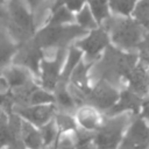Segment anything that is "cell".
<instances>
[{
  "label": "cell",
  "instance_id": "23",
  "mask_svg": "<svg viewBox=\"0 0 149 149\" xmlns=\"http://www.w3.org/2000/svg\"><path fill=\"white\" fill-rule=\"evenodd\" d=\"M15 52L16 45L8 40L6 34L0 31V71L6 68Z\"/></svg>",
  "mask_w": 149,
  "mask_h": 149
},
{
  "label": "cell",
  "instance_id": "5",
  "mask_svg": "<svg viewBox=\"0 0 149 149\" xmlns=\"http://www.w3.org/2000/svg\"><path fill=\"white\" fill-rule=\"evenodd\" d=\"M7 16L8 22L12 24V30L17 37L24 38L26 41L29 40L34 34L35 24L33 15L22 0H9Z\"/></svg>",
  "mask_w": 149,
  "mask_h": 149
},
{
  "label": "cell",
  "instance_id": "28",
  "mask_svg": "<svg viewBox=\"0 0 149 149\" xmlns=\"http://www.w3.org/2000/svg\"><path fill=\"white\" fill-rule=\"evenodd\" d=\"M54 121L59 130V133L76 130V119L65 112H56L54 116Z\"/></svg>",
  "mask_w": 149,
  "mask_h": 149
},
{
  "label": "cell",
  "instance_id": "18",
  "mask_svg": "<svg viewBox=\"0 0 149 149\" xmlns=\"http://www.w3.org/2000/svg\"><path fill=\"white\" fill-rule=\"evenodd\" d=\"M83 55H84L83 51L80 49H78L76 45L71 47L69 49V51H66L65 61H64L62 73H61V81L62 83L66 84V81L70 79V76L73 72V70L76 69V66L81 62Z\"/></svg>",
  "mask_w": 149,
  "mask_h": 149
},
{
  "label": "cell",
  "instance_id": "13",
  "mask_svg": "<svg viewBox=\"0 0 149 149\" xmlns=\"http://www.w3.org/2000/svg\"><path fill=\"white\" fill-rule=\"evenodd\" d=\"M142 99H143L142 97L137 95L129 88L125 87L120 91L118 101L105 114L107 116H114V115H119L122 113H130L134 116H137L139 112H140V106H141Z\"/></svg>",
  "mask_w": 149,
  "mask_h": 149
},
{
  "label": "cell",
  "instance_id": "4",
  "mask_svg": "<svg viewBox=\"0 0 149 149\" xmlns=\"http://www.w3.org/2000/svg\"><path fill=\"white\" fill-rule=\"evenodd\" d=\"M86 30L80 28L77 24H69V26H48L37 31L34 36L35 43L41 48H52L56 47L57 49L65 48L74 38L84 35Z\"/></svg>",
  "mask_w": 149,
  "mask_h": 149
},
{
  "label": "cell",
  "instance_id": "12",
  "mask_svg": "<svg viewBox=\"0 0 149 149\" xmlns=\"http://www.w3.org/2000/svg\"><path fill=\"white\" fill-rule=\"evenodd\" d=\"M126 87L136 93L137 95L144 98L149 95V65L148 63L141 61L133 68V70L126 77Z\"/></svg>",
  "mask_w": 149,
  "mask_h": 149
},
{
  "label": "cell",
  "instance_id": "30",
  "mask_svg": "<svg viewBox=\"0 0 149 149\" xmlns=\"http://www.w3.org/2000/svg\"><path fill=\"white\" fill-rule=\"evenodd\" d=\"M59 6H65L72 13H74V12L78 13L85 6V0H55L51 9L59 7Z\"/></svg>",
  "mask_w": 149,
  "mask_h": 149
},
{
  "label": "cell",
  "instance_id": "1",
  "mask_svg": "<svg viewBox=\"0 0 149 149\" xmlns=\"http://www.w3.org/2000/svg\"><path fill=\"white\" fill-rule=\"evenodd\" d=\"M105 30L108 33L111 42L122 51L136 52L140 43L147 34L140 23L132 16H109L105 22Z\"/></svg>",
  "mask_w": 149,
  "mask_h": 149
},
{
  "label": "cell",
  "instance_id": "33",
  "mask_svg": "<svg viewBox=\"0 0 149 149\" xmlns=\"http://www.w3.org/2000/svg\"><path fill=\"white\" fill-rule=\"evenodd\" d=\"M42 1H43V0H26L27 5H29V7H30L31 9L37 8V7L41 5V2H42Z\"/></svg>",
  "mask_w": 149,
  "mask_h": 149
},
{
  "label": "cell",
  "instance_id": "36",
  "mask_svg": "<svg viewBox=\"0 0 149 149\" xmlns=\"http://www.w3.org/2000/svg\"><path fill=\"white\" fill-rule=\"evenodd\" d=\"M148 149H149V148H148Z\"/></svg>",
  "mask_w": 149,
  "mask_h": 149
},
{
  "label": "cell",
  "instance_id": "20",
  "mask_svg": "<svg viewBox=\"0 0 149 149\" xmlns=\"http://www.w3.org/2000/svg\"><path fill=\"white\" fill-rule=\"evenodd\" d=\"M76 21L74 14L65 6H59L51 9L48 26H69Z\"/></svg>",
  "mask_w": 149,
  "mask_h": 149
},
{
  "label": "cell",
  "instance_id": "9",
  "mask_svg": "<svg viewBox=\"0 0 149 149\" xmlns=\"http://www.w3.org/2000/svg\"><path fill=\"white\" fill-rule=\"evenodd\" d=\"M111 40L108 36V33L102 27H98L93 30H90L87 35L78 41L74 45L83 51V54L86 55L87 59L91 62L94 61L101 52L106 50V48L109 45Z\"/></svg>",
  "mask_w": 149,
  "mask_h": 149
},
{
  "label": "cell",
  "instance_id": "25",
  "mask_svg": "<svg viewBox=\"0 0 149 149\" xmlns=\"http://www.w3.org/2000/svg\"><path fill=\"white\" fill-rule=\"evenodd\" d=\"M76 22H77V26H79L84 30H93L98 28V22L95 21L93 14L91 13L90 8L86 5L77 13Z\"/></svg>",
  "mask_w": 149,
  "mask_h": 149
},
{
  "label": "cell",
  "instance_id": "22",
  "mask_svg": "<svg viewBox=\"0 0 149 149\" xmlns=\"http://www.w3.org/2000/svg\"><path fill=\"white\" fill-rule=\"evenodd\" d=\"M137 0H108L109 10L116 16H132Z\"/></svg>",
  "mask_w": 149,
  "mask_h": 149
},
{
  "label": "cell",
  "instance_id": "2",
  "mask_svg": "<svg viewBox=\"0 0 149 149\" xmlns=\"http://www.w3.org/2000/svg\"><path fill=\"white\" fill-rule=\"evenodd\" d=\"M137 62L139 55L136 52L122 51L108 45L97 68L101 74V79L116 86L121 80H126V77Z\"/></svg>",
  "mask_w": 149,
  "mask_h": 149
},
{
  "label": "cell",
  "instance_id": "3",
  "mask_svg": "<svg viewBox=\"0 0 149 149\" xmlns=\"http://www.w3.org/2000/svg\"><path fill=\"white\" fill-rule=\"evenodd\" d=\"M133 114L122 113L114 116H107L97 132H94L95 148L102 149H118L123 135L133 119Z\"/></svg>",
  "mask_w": 149,
  "mask_h": 149
},
{
  "label": "cell",
  "instance_id": "7",
  "mask_svg": "<svg viewBox=\"0 0 149 149\" xmlns=\"http://www.w3.org/2000/svg\"><path fill=\"white\" fill-rule=\"evenodd\" d=\"M65 48H61L57 50L52 59H42L40 66L42 88L49 92L55 90L57 84L61 81V73L65 61Z\"/></svg>",
  "mask_w": 149,
  "mask_h": 149
},
{
  "label": "cell",
  "instance_id": "8",
  "mask_svg": "<svg viewBox=\"0 0 149 149\" xmlns=\"http://www.w3.org/2000/svg\"><path fill=\"white\" fill-rule=\"evenodd\" d=\"M149 148V125L141 118L133 116L123 139L118 149H148Z\"/></svg>",
  "mask_w": 149,
  "mask_h": 149
},
{
  "label": "cell",
  "instance_id": "27",
  "mask_svg": "<svg viewBox=\"0 0 149 149\" xmlns=\"http://www.w3.org/2000/svg\"><path fill=\"white\" fill-rule=\"evenodd\" d=\"M54 104V94L42 87H36L33 93L29 95L27 105L36 106V105H47Z\"/></svg>",
  "mask_w": 149,
  "mask_h": 149
},
{
  "label": "cell",
  "instance_id": "29",
  "mask_svg": "<svg viewBox=\"0 0 149 149\" xmlns=\"http://www.w3.org/2000/svg\"><path fill=\"white\" fill-rule=\"evenodd\" d=\"M94 133L86 130L76 132L74 136V149H95V144L93 141Z\"/></svg>",
  "mask_w": 149,
  "mask_h": 149
},
{
  "label": "cell",
  "instance_id": "14",
  "mask_svg": "<svg viewBox=\"0 0 149 149\" xmlns=\"http://www.w3.org/2000/svg\"><path fill=\"white\" fill-rule=\"evenodd\" d=\"M74 119L77 120L78 125L83 128V130L91 132V133L97 132L104 122L101 112H99L98 109L88 105L81 106L77 112Z\"/></svg>",
  "mask_w": 149,
  "mask_h": 149
},
{
  "label": "cell",
  "instance_id": "21",
  "mask_svg": "<svg viewBox=\"0 0 149 149\" xmlns=\"http://www.w3.org/2000/svg\"><path fill=\"white\" fill-rule=\"evenodd\" d=\"M85 1L87 2V7L90 8L98 24L104 23L111 16L108 0H85Z\"/></svg>",
  "mask_w": 149,
  "mask_h": 149
},
{
  "label": "cell",
  "instance_id": "6",
  "mask_svg": "<svg viewBox=\"0 0 149 149\" xmlns=\"http://www.w3.org/2000/svg\"><path fill=\"white\" fill-rule=\"evenodd\" d=\"M120 91L111 83L100 79L94 87H91L85 94V102L88 106L94 107L99 112L106 113L109 111L119 99Z\"/></svg>",
  "mask_w": 149,
  "mask_h": 149
},
{
  "label": "cell",
  "instance_id": "11",
  "mask_svg": "<svg viewBox=\"0 0 149 149\" xmlns=\"http://www.w3.org/2000/svg\"><path fill=\"white\" fill-rule=\"evenodd\" d=\"M42 59H43L42 49L35 43L33 38H29L24 41L19 48L15 63L16 65H20L29 70L30 72L38 73Z\"/></svg>",
  "mask_w": 149,
  "mask_h": 149
},
{
  "label": "cell",
  "instance_id": "17",
  "mask_svg": "<svg viewBox=\"0 0 149 149\" xmlns=\"http://www.w3.org/2000/svg\"><path fill=\"white\" fill-rule=\"evenodd\" d=\"M21 141L26 146L27 149H42L43 141L40 133V128L35 127L34 125L22 120L21 123Z\"/></svg>",
  "mask_w": 149,
  "mask_h": 149
},
{
  "label": "cell",
  "instance_id": "16",
  "mask_svg": "<svg viewBox=\"0 0 149 149\" xmlns=\"http://www.w3.org/2000/svg\"><path fill=\"white\" fill-rule=\"evenodd\" d=\"M52 94H54V104L56 107L61 109L59 112L70 113L74 111V108L78 106L65 83L59 81L55 87Z\"/></svg>",
  "mask_w": 149,
  "mask_h": 149
},
{
  "label": "cell",
  "instance_id": "26",
  "mask_svg": "<svg viewBox=\"0 0 149 149\" xmlns=\"http://www.w3.org/2000/svg\"><path fill=\"white\" fill-rule=\"evenodd\" d=\"M40 133L42 136V141H43V147H50L51 144H54L57 140H58V128L52 120H50L49 122H47L45 125H43L42 127H40Z\"/></svg>",
  "mask_w": 149,
  "mask_h": 149
},
{
  "label": "cell",
  "instance_id": "35",
  "mask_svg": "<svg viewBox=\"0 0 149 149\" xmlns=\"http://www.w3.org/2000/svg\"><path fill=\"white\" fill-rule=\"evenodd\" d=\"M95 149H102V148H95Z\"/></svg>",
  "mask_w": 149,
  "mask_h": 149
},
{
  "label": "cell",
  "instance_id": "10",
  "mask_svg": "<svg viewBox=\"0 0 149 149\" xmlns=\"http://www.w3.org/2000/svg\"><path fill=\"white\" fill-rule=\"evenodd\" d=\"M13 113L17 114L22 120L40 128L54 119L56 114V106L55 104L36 105V106L15 105L13 107Z\"/></svg>",
  "mask_w": 149,
  "mask_h": 149
},
{
  "label": "cell",
  "instance_id": "19",
  "mask_svg": "<svg viewBox=\"0 0 149 149\" xmlns=\"http://www.w3.org/2000/svg\"><path fill=\"white\" fill-rule=\"evenodd\" d=\"M92 64L93 63H91V62L90 63L80 62L70 76V79L72 81V86L80 90L84 94H86L88 92V90L91 88L88 86V77L87 76H88V70H90Z\"/></svg>",
  "mask_w": 149,
  "mask_h": 149
},
{
  "label": "cell",
  "instance_id": "15",
  "mask_svg": "<svg viewBox=\"0 0 149 149\" xmlns=\"http://www.w3.org/2000/svg\"><path fill=\"white\" fill-rule=\"evenodd\" d=\"M3 79L7 83L8 87L12 90L26 86L27 84L31 83L30 79V71L20 66V65H14L3 71Z\"/></svg>",
  "mask_w": 149,
  "mask_h": 149
},
{
  "label": "cell",
  "instance_id": "32",
  "mask_svg": "<svg viewBox=\"0 0 149 149\" xmlns=\"http://www.w3.org/2000/svg\"><path fill=\"white\" fill-rule=\"evenodd\" d=\"M6 149H27V148H26V146L23 144V142L20 139V140H16V141L12 142L10 144H8Z\"/></svg>",
  "mask_w": 149,
  "mask_h": 149
},
{
  "label": "cell",
  "instance_id": "24",
  "mask_svg": "<svg viewBox=\"0 0 149 149\" xmlns=\"http://www.w3.org/2000/svg\"><path fill=\"white\" fill-rule=\"evenodd\" d=\"M132 17L144 29L149 30V0H137Z\"/></svg>",
  "mask_w": 149,
  "mask_h": 149
},
{
  "label": "cell",
  "instance_id": "34",
  "mask_svg": "<svg viewBox=\"0 0 149 149\" xmlns=\"http://www.w3.org/2000/svg\"><path fill=\"white\" fill-rule=\"evenodd\" d=\"M5 1H6V0H0V3H3Z\"/></svg>",
  "mask_w": 149,
  "mask_h": 149
},
{
  "label": "cell",
  "instance_id": "31",
  "mask_svg": "<svg viewBox=\"0 0 149 149\" xmlns=\"http://www.w3.org/2000/svg\"><path fill=\"white\" fill-rule=\"evenodd\" d=\"M137 116L141 118L146 123L149 125V95H147L142 99V102L140 106V112H139Z\"/></svg>",
  "mask_w": 149,
  "mask_h": 149
}]
</instances>
